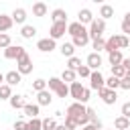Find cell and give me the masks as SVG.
<instances>
[{
    "label": "cell",
    "instance_id": "obj_1",
    "mask_svg": "<svg viewBox=\"0 0 130 130\" xmlns=\"http://www.w3.org/2000/svg\"><path fill=\"white\" fill-rule=\"evenodd\" d=\"M65 116L75 118V120H77V126H81V128L89 124V118H87V108H85L83 104H77V102L69 104V106H67V114H65Z\"/></svg>",
    "mask_w": 130,
    "mask_h": 130
},
{
    "label": "cell",
    "instance_id": "obj_2",
    "mask_svg": "<svg viewBox=\"0 0 130 130\" xmlns=\"http://www.w3.org/2000/svg\"><path fill=\"white\" fill-rule=\"evenodd\" d=\"M104 30H106V20L93 18L91 24H89V28H87V35H89L91 41H95V39H102L104 37Z\"/></svg>",
    "mask_w": 130,
    "mask_h": 130
},
{
    "label": "cell",
    "instance_id": "obj_3",
    "mask_svg": "<svg viewBox=\"0 0 130 130\" xmlns=\"http://www.w3.org/2000/svg\"><path fill=\"white\" fill-rule=\"evenodd\" d=\"M16 71H18L20 75H26V73L32 71V59L28 57V53H24V55L18 57V61H16Z\"/></svg>",
    "mask_w": 130,
    "mask_h": 130
},
{
    "label": "cell",
    "instance_id": "obj_4",
    "mask_svg": "<svg viewBox=\"0 0 130 130\" xmlns=\"http://www.w3.org/2000/svg\"><path fill=\"white\" fill-rule=\"evenodd\" d=\"M65 32H67V22H65V20H61V22H53V24H51V30H49V39L57 41V39H61Z\"/></svg>",
    "mask_w": 130,
    "mask_h": 130
},
{
    "label": "cell",
    "instance_id": "obj_5",
    "mask_svg": "<svg viewBox=\"0 0 130 130\" xmlns=\"http://www.w3.org/2000/svg\"><path fill=\"white\" fill-rule=\"evenodd\" d=\"M89 87L95 89V91H100V89L106 87V79H104V75L100 71H91V75H89Z\"/></svg>",
    "mask_w": 130,
    "mask_h": 130
},
{
    "label": "cell",
    "instance_id": "obj_6",
    "mask_svg": "<svg viewBox=\"0 0 130 130\" xmlns=\"http://www.w3.org/2000/svg\"><path fill=\"white\" fill-rule=\"evenodd\" d=\"M98 93H100V98H102V102H104L106 106H114V104H116V100H118V93H116L114 89H108V87L100 89Z\"/></svg>",
    "mask_w": 130,
    "mask_h": 130
},
{
    "label": "cell",
    "instance_id": "obj_7",
    "mask_svg": "<svg viewBox=\"0 0 130 130\" xmlns=\"http://www.w3.org/2000/svg\"><path fill=\"white\" fill-rule=\"evenodd\" d=\"M24 53H26V49L20 47V45H10L8 49H4V57H6V59H16V61H18V57L24 55Z\"/></svg>",
    "mask_w": 130,
    "mask_h": 130
},
{
    "label": "cell",
    "instance_id": "obj_8",
    "mask_svg": "<svg viewBox=\"0 0 130 130\" xmlns=\"http://www.w3.org/2000/svg\"><path fill=\"white\" fill-rule=\"evenodd\" d=\"M83 91H85V87L81 85V81H73L71 85H69V95L79 104L81 102V95H83Z\"/></svg>",
    "mask_w": 130,
    "mask_h": 130
},
{
    "label": "cell",
    "instance_id": "obj_9",
    "mask_svg": "<svg viewBox=\"0 0 130 130\" xmlns=\"http://www.w3.org/2000/svg\"><path fill=\"white\" fill-rule=\"evenodd\" d=\"M91 20H93V14H91V10L89 8H81L79 12H77V22L79 24H91Z\"/></svg>",
    "mask_w": 130,
    "mask_h": 130
},
{
    "label": "cell",
    "instance_id": "obj_10",
    "mask_svg": "<svg viewBox=\"0 0 130 130\" xmlns=\"http://www.w3.org/2000/svg\"><path fill=\"white\" fill-rule=\"evenodd\" d=\"M37 49H39L41 53H51V51L55 49V41L49 39V37H47V39H41V41L37 43Z\"/></svg>",
    "mask_w": 130,
    "mask_h": 130
},
{
    "label": "cell",
    "instance_id": "obj_11",
    "mask_svg": "<svg viewBox=\"0 0 130 130\" xmlns=\"http://www.w3.org/2000/svg\"><path fill=\"white\" fill-rule=\"evenodd\" d=\"M20 81H22V75H20L18 71H8V73L4 75V83L10 85V87H12V85H18Z\"/></svg>",
    "mask_w": 130,
    "mask_h": 130
},
{
    "label": "cell",
    "instance_id": "obj_12",
    "mask_svg": "<svg viewBox=\"0 0 130 130\" xmlns=\"http://www.w3.org/2000/svg\"><path fill=\"white\" fill-rule=\"evenodd\" d=\"M51 102H53V95H51L49 89H43V91L37 93V106H39V108H41V106H49Z\"/></svg>",
    "mask_w": 130,
    "mask_h": 130
},
{
    "label": "cell",
    "instance_id": "obj_13",
    "mask_svg": "<svg viewBox=\"0 0 130 130\" xmlns=\"http://www.w3.org/2000/svg\"><path fill=\"white\" fill-rule=\"evenodd\" d=\"M100 65H102V57L98 53H89L87 55V67L91 71H100Z\"/></svg>",
    "mask_w": 130,
    "mask_h": 130
},
{
    "label": "cell",
    "instance_id": "obj_14",
    "mask_svg": "<svg viewBox=\"0 0 130 130\" xmlns=\"http://www.w3.org/2000/svg\"><path fill=\"white\" fill-rule=\"evenodd\" d=\"M67 32H69L71 37H77V35L87 32V28H85L83 24H79V22H69V24H67Z\"/></svg>",
    "mask_w": 130,
    "mask_h": 130
},
{
    "label": "cell",
    "instance_id": "obj_15",
    "mask_svg": "<svg viewBox=\"0 0 130 130\" xmlns=\"http://www.w3.org/2000/svg\"><path fill=\"white\" fill-rule=\"evenodd\" d=\"M112 41H114V45H116L118 51H120V49H126V47L130 45V39H128L126 35H112Z\"/></svg>",
    "mask_w": 130,
    "mask_h": 130
},
{
    "label": "cell",
    "instance_id": "obj_16",
    "mask_svg": "<svg viewBox=\"0 0 130 130\" xmlns=\"http://www.w3.org/2000/svg\"><path fill=\"white\" fill-rule=\"evenodd\" d=\"M10 18H12V22H16V24H24V20H26V10H24V8H14V12L10 14Z\"/></svg>",
    "mask_w": 130,
    "mask_h": 130
},
{
    "label": "cell",
    "instance_id": "obj_17",
    "mask_svg": "<svg viewBox=\"0 0 130 130\" xmlns=\"http://www.w3.org/2000/svg\"><path fill=\"white\" fill-rule=\"evenodd\" d=\"M8 102H10V108H14V110H22V108L26 106V100H24V95H12Z\"/></svg>",
    "mask_w": 130,
    "mask_h": 130
},
{
    "label": "cell",
    "instance_id": "obj_18",
    "mask_svg": "<svg viewBox=\"0 0 130 130\" xmlns=\"http://www.w3.org/2000/svg\"><path fill=\"white\" fill-rule=\"evenodd\" d=\"M12 18L8 16V14H0V32H6V30H10L12 28Z\"/></svg>",
    "mask_w": 130,
    "mask_h": 130
},
{
    "label": "cell",
    "instance_id": "obj_19",
    "mask_svg": "<svg viewBox=\"0 0 130 130\" xmlns=\"http://www.w3.org/2000/svg\"><path fill=\"white\" fill-rule=\"evenodd\" d=\"M87 43H89V35H87V32L77 35V37H73V41H71V45H73V47H85Z\"/></svg>",
    "mask_w": 130,
    "mask_h": 130
},
{
    "label": "cell",
    "instance_id": "obj_20",
    "mask_svg": "<svg viewBox=\"0 0 130 130\" xmlns=\"http://www.w3.org/2000/svg\"><path fill=\"white\" fill-rule=\"evenodd\" d=\"M22 112H24V116H28V118H39V106H37V104H26V106L22 108Z\"/></svg>",
    "mask_w": 130,
    "mask_h": 130
},
{
    "label": "cell",
    "instance_id": "obj_21",
    "mask_svg": "<svg viewBox=\"0 0 130 130\" xmlns=\"http://www.w3.org/2000/svg\"><path fill=\"white\" fill-rule=\"evenodd\" d=\"M114 128H116V130H128V128H130V120L124 118V116H118V118L114 120Z\"/></svg>",
    "mask_w": 130,
    "mask_h": 130
},
{
    "label": "cell",
    "instance_id": "obj_22",
    "mask_svg": "<svg viewBox=\"0 0 130 130\" xmlns=\"http://www.w3.org/2000/svg\"><path fill=\"white\" fill-rule=\"evenodd\" d=\"M112 16H114V8L110 4H102L100 6V18L106 20V18H112Z\"/></svg>",
    "mask_w": 130,
    "mask_h": 130
},
{
    "label": "cell",
    "instance_id": "obj_23",
    "mask_svg": "<svg viewBox=\"0 0 130 130\" xmlns=\"http://www.w3.org/2000/svg\"><path fill=\"white\" fill-rule=\"evenodd\" d=\"M51 18H53V22H61V20L67 22V12H65L63 8H55V10L51 12Z\"/></svg>",
    "mask_w": 130,
    "mask_h": 130
},
{
    "label": "cell",
    "instance_id": "obj_24",
    "mask_svg": "<svg viewBox=\"0 0 130 130\" xmlns=\"http://www.w3.org/2000/svg\"><path fill=\"white\" fill-rule=\"evenodd\" d=\"M32 14L35 16H45L47 14V4L45 2H35L32 4Z\"/></svg>",
    "mask_w": 130,
    "mask_h": 130
},
{
    "label": "cell",
    "instance_id": "obj_25",
    "mask_svg": "<svg viewBox=\"0 0 130 130\" xmlns=\"http://www.w3.org/2000/svg\"><path fill=\"white\" fill-rule=\"evenodd\" d=\"M20 35H22V39H32V37L37 35V28H35L32 24H24V26L20 28Z\"/></svg>",
    "mask_w": 130,
    "mask_h": 130
},
{
    "label": "cell",
    "instance_id": "obj_26",
    "mask_svg": "<svg viewBox=\"0 0 130 130\" xmlns=\"http://www.w3.org/2000/svg\"><path fill=\"white\" fill-rule=\"evenodd\" d=\"M59 51H61V55H63V57H67V59H69V57H73V53H75V47H73L71 43H63Z\"/></svg>",
    "mask_w": 130,
    "mask_h": 130
},
{
    "label": "cell",
    "instance_id": "obj_27",
    "mask_svg": "<svg viewBox=\"0 0 130 130\" xmlns=\"http://www.w3.org/2000/svg\"><path fill=\"white\" fill-rule=\"evenodd\" d=\"M122 59H124V57H122V53H120V51L108 53V61H110V65H112V67H114V65H120V63H122Z\"/></svg>",
    "mask_w": 130,
    "mask_h": 130
},
{
    "label": "cell",
    "instance_id": "obj_28",
    "mask_svg": "<svg viewBox=\"0 0 130 130\" xmlns=\"http://www.w3.org/2000/svg\"><path fill=\"white\" fill-rule=\"evenodd\" d=\"M75 71H71V69H63V73H61V81L63 83H73L75 81Z\"/></svg>",
    "mask_w": 130,
    "mask_h": 130
},
{
    "label": "cell",
    "instance_id": "obj_29",
    "mask_svg": "<svg viewBox=\"0 0 130 130\" xmlns=\"http://www.w3.org/2000/svg\"><path fill=\"white\" fill-rule=\"evenodd\" d=\"M79 67H81V59H79V57H75V55H73V57H69V61H67V69L77 71Z\"/></svg>",
    "mask_w": 130,
    "mask_h": 130
},
{
    "label": "cell",
    "instance_id": "obj_30",
    "mask_svg": "<svg viewBox=\"0 0 130 130\" xmlns=\"http://www.w3.org/2000/svg\"><path fill=\"white\" fill-rule=\"evenodd\" d=\"M61 77H49V81H47V85H49V91H57L59 87H61Z\"/></svg>",
    "mask_w": 130,
    "mask_h": 130
},
{
    "label": "cell",
    "instance_id": "obj_31",
    "mask_svg": "<svg viewBox=\"0 0 130 130\" xmlns=\"http://www.w3.org/2000/svg\"><path fill=\"white\" fill-rule=\"evenodd\" d=\"M10 98H12V87L2 83L0 85V100H10Z\"/></svg>",
    "mask_w": 130,
    "mask_h": 130
},
{
    "label": "cell",
    "instance_id": "obj_32",
    "mask_svg": "<svg viewBox=\"0 0 130 130\" xmlns=\"http://www.w3.org/2000/svg\"><path fill=\"white\" fill-rule=\"evenodd\" d=\"M26 126H28V130H43V120L41 118H30L26 122Z\"/></svg>",
    "mask_w": 130,
    "mask_h": 130
},
{
    "label": "cell",
    "instance_id": "obj_33",
    "mask_svg": "<svg viewBox=\"0 0 130 130\" xmlns=\"http://www.w3.org/2000/svg\"><path fill=\"white\" fill-rule=\"evenodd\" d=\"M120 28H122V35H130V12H126V14H124Z\"/></svg>",
    "mask_w": 130,
    "mask_h": 130
},
{
    "label": "cell",
    "instance_id": "obj_34",
    "mask_svg": "<svg viewBox=\"0 0 130 130\" xmlns=\"http://www.w3.org/2000/svg\"><path fill=\"white\" fill-rule=\"evenodd\" d=\"M106 87H108V89H114V91H116V89L120 87V79H118V77H114V75H110V77L106 79Z\"/></svg>",
    "mask_w": 130,
    "mask_h": 130
},
{
    "label": "cell",
    "instance_id": "obj_35",
    "mask_svg": "<svg viewBox=\"0 0 130 130\" xmlns=\"http://www.w3.org/2000/svg\"><path fill=\"white\" fill-rule=\"evenodd\" d=\"M10 45H12L10 35H8V32H0V49H8Z\"/></svg>",
    "mask_w": 130,
    "mask_h": 130
},
{
    "label": "cell",
    "instance_id": "obj_36",
    "mask_svg": "<svg viewBox=\"0 0 130 130\" xmlns=\"http://www.w3.org/2000/svg\"><path fill=\"white\" fill-rule=\"evenodd\" d=\"M91 45H93V49H95L93 53H98V55H100V51H104V49H106V39H104V37H102V39H95Z\"/></svg>",
    "mask_w": 130,
    "mask_h": 130
},
{
    "label": "cell",
    "instance_id": "obj_37",
    "mask_svg": "<svg viewBox=\"0 0 130 130\" xmlns=\"http://www.w3.org/2000/svg\"><path fill=\"white\" fill-rule=\"evenodd\" d=\"M32 89L39 93V91H43V89H47V81L45 79H35L32 81Z\"/></svg>",
    "mask_w": 130,
    "mask_h": 130
},
{
    "label": "cell",
    "instance_id": "obj_38",
    "mask_svg": "<svg viewBox=\"0 0 130 130\" xmlns=\"http://www.w3.org/2000/svg\"><path fill=\"white\" fill-rule=\"evenodd\" d=\"M55 128H57L55 118H45L43 120V130H55Z\"/></svg>",
    "mask_w": 130,
    "mask_h": 130
},
{
    "label": "cell",
    "instance_id": "obj_39",
    "mask_svg": "<svg viewBox=\"0 0 130 130\" xmlns=\"http://www.w3.org/2000/svg\"><path fill=\"white\" fill-rule=\"evenodd\" d=\"M112 75H114V77H118V79H122V77L126 75V71H124V67H122V65H114V67H112Z\"/></svg>",
    "mask_w": 130,
    "mask_h": 130
},
{
    "label": "cell",
    "instance_id": "obj_40",
    "mask_svg": "<svg viewBox=\"0 0 130 130\" xmlns=\"http://www.w3.org/2000/svg\"><path fill=\"white\" fill-rule=\"evenodd\" d=\"M67 130H75L77 128V120L75 118H71V116H65V124H63Z\"/></svg>",
    "mask_w": 130,
    "mask_h": 130
},
{
    "label": "cell",
    "instance_id": "obj_41",
    "mask_svg": "<svg viewBox=\"0 0 130 130\" xmlns=\"http://www.w3.org/2000/svg\"><path fill=\"white\" fill-rule=\"evenodd\" d=\"M75 75H79V77H89V75H91V69H89L87 65H81V67L75 71Z\"/></svg>",
    "mask_w": 130,
    "mask_h": 130
},
{
    "label": "cell",
    "instance_id": "obj_42",
    "mask_svg": "<svg viewBox=\"0 0 130 130\" xmlns=\"http://www.w3.org/2000/svg\"><path fill=\"white\" fill-rule=\"evenodd\" d=\"M55 93H57L59 98H67V95H69V85H67V83H61V87H59Z\"/></svg>",
    "mask_w": 130,
    "mask_h": 130
},
{
    "label": "cell",
    "instance_id": "obj_43",
    "mask_svg": "<svg viewBox=\"0 0 130 130\" xmlns=\"http://www.w3.org/2000/svg\"><path fill=\"white\" fill-rule=\"evenodd\" d=\"M12 130H28V126H26V120H16Z\"/></svg>",
    "mask_w": 130,
    "mask_h": 130
},
{
    "label": "cell",
    "instance_id": "obj_44",
    "mask_svg": "<svg viewBox=\"0 0 130 130\" xmlns=\"http://www.w3.org/2000/svg\"><path fill=\"white\" fill-rule=\"evenodd\" d=\"M122 116L130 120V102H126V104H122Z\"/></svg>",
    "mask_w": 130,
    "mask_h": 130
},
{
    "label": "cell",
    "instance_id": "obj_45",
    "mask_svg": "<svg viewBox=\"0 0 130 130\" xmlns=\"http://www.w3.org/2000/svg\"><path fill=\"white\" fill-rule=\"evenodd\" d=\"M120 87H122V89H130V79H128V77H122V79H120Z\"/></svg>",
    "mask_w": 130,
    "mask_h": 130
},
{
    "label": "cell",
    "instance_id": "obj_46",
    "mask_svg": "<svg viewBox=\"0 0 130 130\" xmlns=\"http://www.w3.org/2000/svg\"><path fill=\"white\" fill-rule=\"evenodd\" d=\"M122 67H124V71H130V59H122V63H120Z\"/></svg>",
    "mask_w": 130,
    "mask_h": 130
},
{
    "label": "cell",
    "instance_id": "obj_47",
    "mask_svg": "<svg viewBox=\"0 0 130 130\" xmlns=\"http://www.w3.org/2000/svg\"><path fill=\"white\" fill-rule=\"evenodd\" d=\"M81 130H98V128H95V126H91V124H87V126H83Z\"/></svg>",
    "mask_w": 130,
    "mask_h": 130
},
{
    "label": "cell",
    "instance_id": "obj_48",
    "mask_svg": "<svg viewBox=\"0 0 130 130\" xmlns=\"http://www.w3.org/2000/svg\"><path fill=\"white\" fill-rule=\"evenodd\" d=\"M55 130H67V128H65L63 124H57V128H55Z\"/></svg>",
    "mask_w": 130,
    "mask_h": 130
},
{
    "label": "cell",
    "instance_id": "obj_49",
    "mask_svg": "<svg viewBox=\"0 0 130 130\" xmlns=\"http://www.w3.org/2000/svg\"><path fill=\"white\" fill-rule=\"evenodd\" d=\"M4 83V73H0V85Z\"/></svg>",
    "mask_w": 130,
    "mask_h": 130
},
{
    "label": "cell",
    "instance_id": "obj_50",
    "mask_svg": "<svg viewBox=\"0 0 130 130\" xmlns=\"http://www.w3.org/2000/svg\"><path fill=\"white\" fill-rule=\"evenodd\" d=\"M124 77H128V79H130V71H126V75H124Z\"/></svg>",
    "mask_w": 130,
    "mask_h": 130
},
{
    "label": "cell",
    "instance_id": "obj_51",
    "mask_svg": "<svg viewBox=\"0 0 130 130\" xmlns=\"http://www.w3.org/2000/svg\"><path fill=\"white\" fill-rule=\"evenodd\" d=\"M0 130H2V128H0Z\"/></svg>",
    "mask_w": 130,
    "mask_h": 130
},
{
    "label": "cell",
    "instance_id": "obj_52",
    "mask_svg": "<svg viewBox=\"0 0 130 130\" xmlns=\"http://www.w3.org/2000/svg\"><path fill=\"white\" fill-rule=\"evenodd\" d=\"M128 130H130V128H128Z\"/></svg>",
    "mask_w": 130,
    "mask_h": 130
}]
</instances>
